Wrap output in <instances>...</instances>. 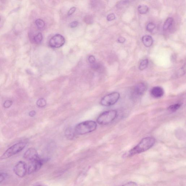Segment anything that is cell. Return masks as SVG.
I'll return each mask as SVG.
<instances>
[{"instance_id": "cell-27", "label": "cell", "mask_w": 186, "mask_h": 186, "mask_svg": "<svg viewBox=\"0 0 186 186\" xmlns=\"http://www.w3.org/2000/svg\"><path fill=\"white\" fill-rule=\"evenodd\" d=\"M88 61L91 64L95 63L96 59L94 56L93 55H90L88 58Z\"/></svg>"}, {"instance_id": "cell-25", "label": "cell", "mask_w": 186, "mask_h": 186, "mask_svg": "<svg viewBox=\"0 0 186 186\" xmlns=\"http://www.w3.org/2000/svg\"><path fill=\"white\" fill-rule=\"evenodd\" d=\"M121 186H138V184L135 182L131 181L124 184Z\"/></svg>"}, {"instance_id": "cell-15", "label": "cell", "mask_w": 186, "mask_h": 186, "mask_svg": "<svg viewBox=\"0 0 186 186\" xmlns=\"http://www.w3.org/2000/svg\"><path fill=\"white\" fill-rule=\"evenodd\" d=\"M138 10L140 14H146L148 12L149 8L146 5H141L138 7Z\"/></svg>"}, {"instance_id": "cell-23", "label": "cell", "mask_w": 186, "mask_h": 186, "mask_svg": "<svg viewBox=\"0 0 186 186\" xmlns=\"http://www.w3.org/2000/svg\"><path fill=\"white\" fill-rule=\"evenodd\" d=\"M155 27L156 26L155 24L153 23H149L146 26V30L148 31L152 32L153 30Z\"/></svg>"}, {"instance_id": "cell-28", "label": "cell", "mask_w": 186, "mask_h": 186, "mask_svg": "<svg viewBox=\"0 0 186 186\" xmlns=\"http://www.w3.org/2000/svg\"><path fill=\"white\" fill-rule=\"evenodd\" d=\"M76 8L75 7H73L72 8H71L70 10L68 11V16H70L71 15H72V14H74V13L75 12V11H76Z\"/></svg>"}, {"instance_id": "cell-10", "label": "cell", "mask_w": 186, "mask_h": 186, "mask_svg": "<svg viewBox=\"0 0 186 186\" xmlns=\"http://www.w3.org/2000/svg\"><path fill=\"white\" fill-rule=\"evenodd\" d=\"M146 89L147 87L145 84L141 82L137 84L133 90L134 95L137 97L142 96L145 93Z\"/></svg>"}, {"instance_id": "cell-33", "label": "cell", "mask_w": 186, "mask_h": 186, "mask_svg": "<svg viewBox=\"0 0 186 186\" xmlns=\"http://www.w3.org/2000/svg\"><path fill=\"white\" fill-rule=\"evenodd\" d=\"M1 17H0V21H1Z\"/></svg>"}, {"instance_id": "cell-20", "label": "cell", "mask_w": 186, "mask_h": 186, "mask_svg": "<svg viewBox=\"0 0 186 186\" xmlns=\"http://www.w3.org/2000/svg\"><path fill=\"white\" fill-rule=\"evenodd\" d=\"M37 106L39 107H44L46 106V100L44 99L41 98L39 99L37 102Z\"/></svg>"}, {"instance_id": "cell-34", "label": "cell", "mask_w": 186, "mask_h": 186, "mask_svg": "<svg viewBox=\"0 0 186 186\" xmlns=\"http://www.w3.org/2000/svg\"><path fill=\"white\" fill-rule=\"evenodd\" d=\"M41 186V185H38V186Z\"/></svg>"}, {"instance_id": "cell-26", "label": "cell", "mask_w": 186, "mask_h": 186, "mask_svg": "<svg viewBox=\"0 0 186 186\" xmlns=\"http://www.w3.org/2000/svg\"><path fill=\"white\" fill-rule=\"evenodd\" d=\"M115 19V15L114 14H109L107 16V20L108 21H112Z\"/></svg>"}, {"instance_id": "cell-8", "label": "cell", "mask_w": 186, "mask_h": 186, "mask_svg": "<svg viewBox=\"0 0 186 186\" xmlns=\"http://www.w3.org/2000/svg\"><path fill=\"white\" fill-rule=\"evenodd\" d=\"M44 160L39 159L37 160L31 161L27 169L28 174H30L39 170L44 163Z\"/></svg>"}, {"instance_id": "cell-30", "label": "cell", "mask_w": 186, "mask_h": 186, "mask_svg": "<svg viewBox=\"0 0 186 186\" xmlns=\"http://www.w3.org/2000/svg\"><path fill=\"white\" fill-rule=\"evenodd\" d=\"M118 42L121 44H123L125 42V39L123 37H120L118 39Z\"/></svg>"}, {"instance_id": "cell-17", "label": "cell", "mask_w": 186, "mask_h": 186, "mask_svg": "<svg viewBox=\"0 0 186 186\" xmlns=\"http://www.w3.org/2000/svg\"><path fill=\"white\" fill-rule=\"evenodd\" d=\"M148 65V60L147 59H144L141 62L139 66V69L142 71L147 68Z\"/></svg>"}, {"instance_id": "cell-32", "label": "cell", "mask_w": 186, "mask_h": 186, "mask_svg": "<svg viewBox=\"0 0 186 186\" xmlns=\"http://www.w3.org/2000/svg\"><path fill=\"white\" fill-rule=\"evenodd\" d=\"M36 114V112L34 111H31L29 112V115L30 117H33Z\"/></svg>"}, {"instance_id": "cell-31", "label": "cell", "mask_w": 186, "mask_h": 186, "mask_svg": "<svg viewBox=\"0 0 186 186\" xmlns=\"http://www.w3.org/2000/svg\"><path fill=\"white\" fill-rule=\"evenodd\" d=\"M5 179V174H0V183L2 182Z\"/></svg>"}, {"instance_id": "cell-21", "label": "cell", "mask_w": 186, "mask_h": 186, "mask_svg": "<svg viewBox=\"0 0 186 186\" xmlns=\"http://www.w3.org/2000/svg\"><path fill=\"white\" fill-rule=\"evenodd\" d=\"M84 21L87 24H91L93 22V18L92 16L88 15L84 17Z\"/></svg>"}, {"instance_id": "cell-18", "label": "cell", "mask_w": 186, "mask_h": 186, "mask_svg": "<svg viewBox=\"0 0 186 186\" xmlns=\"http://www.w3.org/2000/svg\"><path fill=\"white\" fill-rule=\"evenodd\" d=\"M35 24L39 29H42L44 27L45 23L44 20L41 19H37L35 21Z\"/></svg>"}, {"instance_id": "cell-19", "label": "cell", "mask_w": 186, "mask_h": 186, "mask_svg": "<svg viewBox=\"0 0 186 186\" xmlns=\"http://www.w3.org/2000/svg\"><path fill=\"white\" fill-rule=\"evenodd\" d=\"M43 35L42 33H39L34 37L33 40L37 44H40L43 40Z\"/></svg>"}, {"instance_id": "cell-2", "label": "cell", "mask_w": 186, "mask_h": 186, "mask_svg": "<svg viewBox=\"0 0 186 186\" xmlns=\"http://www.w3.org/2000/svg\"><path fill=\"white\" fill-rule=\"evenodd\" d=\"M96 122L93 121H87L79 123L76 126L74 131L76 134L84 135L93 132L97 128Z\"/></svg>"}, {"instance_id": "cell-7", "label": "cell", "mask_w": 186, "mask_h": 186, "mask_svg": "<svg viewBox=\"0 0 186 186\" xmlns=\"http://www.w3.org/2000/svg\"><path fill=\"white\" fill-rule=\"evenodd\" d=\"M14 170L16 175L20 177H23L27 174V164L24 161H20L15 165Z\"/></svg>"}, {"instance_id": "cell-16", "label": "cell", "mask_w": 186, "mask_h": 186, "mask_svg": "<svg viewBox=\"0 0 186 186\" xmlns=\"http://www.w3.org/2000/svg\"><path fill=\"white\" fill-rule=\"evenodd\" d=\"M181 106V103H176V104L171 105L168 108L169 111L170 112H174L176 111L180 108Z\"/></svg>"}, {"instance_id": "cell-11", "label": "cell", "mask_w": 186, "mask_h": 186, "mask_svg": "<svg viewBox=\"0 0 186 186\" xmlns=\"http://www.w3.org/2000/svg\"><path fill=\"white\" fill-rule=\"evenodd\" d=\"M164 93V91L163 88L159 86L153 87L151 91V94L152 96L156 98L162 97Z\"/></svg>"}, {"instance_id": "cell-13", "label": "cell", "mask_w": 186, "mask_h": 186, "mask_svg": "<svg viewBox=\"0 0 186 186\" xmlns=\"http://www.w3.org/2000/svg\"><path fill=\"white\" fill-rule=\"evenodd\" d=\"M174 22L173 18L171 17L168 18L165 21L163 29L164 30H167L172 25Z\"/></svg>"}, {"instance_id": "cell-22", "label": "cell", "mask_w": 186, "mask_h": 186, "mask_svg": "<svg viewBox=\"0 0 186 186\" xmlns=\"http://www.w3.org/2000/svg\"><path fill=\"white\" fill-rule=\"evenodd\" d=\"M185 73V65H184L181 69H179L177 72V76H183Z\"/></svg>"}, {"instance_id": "cell-24", "label": "cell", "mask_w": 186, "mask_h": 186, "mask_svg": "<svg viewBox=\"0 0 186 186\" xmlns=\"http://www.w3.org/2000/svg\"><path fill=\"white\" fill-rule=\"evenodd\" d=\"M12 101L10 100L5 101L3 104V107L5 108H9L12 106Z\"/></svg>"}, {"instance_id": "cell-3", "label": "cell", "mask_w": 186, "mask_h": 186, "mask_svg": "<svg viewBox=\"0 0 186 186\" xmlns=\"http://www.w3.org/2000/svg\"><path fill=\"white\" fill-rule=\"evenodd\" d=\"M117 114V111L115 110H111L103 112L97 118V123L102 125H108L116 119Z\"/></svg>"}, {"instance_id": "cell-1", "label": "cell", "mask_w": 186, "mask_h": 186, "mask_svg": "<svg viewBox=\"0 0 186 186\" xmlns=\"http://www.w3.org/2000/svg\"><path fill=\"white\" fill-rule=\"evenodd\" d=\"M155 142V138L153 137H146L143 139L137 146L126 154V156L127 157H131L136 154L147 151L153 147Z\"/></svg>"}, {"instance_id": "cell-5", "label": "cell", "mask_w": 186, "mask_h": 186, "mask_svg": "<svg viewBox=\"0 0 186 186\" xmlns=\"http://www.w3.org/2000/svg\"><path fill=\"white\" fill-rule=\"evenodd\" d=\"M120 97L119 93L114 92L103 97L101 100L100 104L102 106L106 107L112 106L117 102Z\"/></svg>"}, {"instance_id": "cell-14", "label": "cell", "mask_w": 186, "mask_h": 186, "mask_svg": "<svg viewBox=\"0 0 186 186\" xmlns=\"http://www.w3.org/2000/svg\"><path fill=\"white\" fill-rule=\"evenodd\" d=\"M75 134L74 129L73 130L72 129L68 128L66 129L65 132V136L69 139L72 140V139H74Z\"/></svg>"}, {"instance_id": "cell-29", "label": "cell", "mask_w": 186, "mask_h": 186, "mask_svg": "<svg viewBox=\"0 0 186 186\" xmlns=\"http://www.w3.org/2000/svg\"><path fill=\"white\" fill-rule=\"evenodd\" d=\"M78 22L77 21H73L69 24V26L72 28L76 27L78 26Z\"/></svg>"}, {"instance_id": "cell-6", "label": "cell", "mask_w": 186, "mask_h": 186, "mask_svg": "<svg viewBox=\"0 0 186 186\" xmlns=\"http://www.w3.org/2000/svg\"><path fill=\"white\" fill-rule=\"evenodd\" d=\"M65 42V39L62 35L56 34L50 39L49 44L52 48H59L64 45Z\"/></svg>"}, {"instance_id": "cell-12", "label": "cell", "mask_w": 186, "mask_h": 186, "mask_svg": "<svg viewBox=\"0 0 186 186\" xmlns=\"http://www.w3.org/2000/svg\"><path fill=\"white\" fill-rule=\"evenodd\" d=\"M142 41L145 46L146 47H151L153 44V40L151 36L149 35H145L142 37Z\"/></svg>"}, {"instance_id": "cell-4", "label": "cell", "mask_w": 186, "mask_h": 186, "mask_svg": "<svg viewBox=\"0 0 186 186\" xmlns=\"http://www.w3.org/2000/svg\"><path fill=\"white\" fill-rule=\"evenodd\" d=\"M26 143L23 142H18L9 148L1 157V159H5L19 153L24 149Z\"/></svg>"}, {"instance_id": "cell-9", "label": "cell", "mask_w": 186, "mask_h": 186, "mask_svg": "<svg viewBox=\"0 0 186 186\" xmlns=\"http://www.w3.org/2000/svg\"><path fill=\"white\" fill-rule=\"evenodd\" d=\"M23 157L24 159L30 162L40 159L37 150L33 148L28 149L24 153Z\"/></svg>"}]
</instances>
